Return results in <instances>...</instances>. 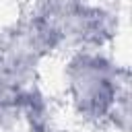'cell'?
<instances>
[{
	"label": "cell",
	"instance_id": "cell-1",
	"mask_svg": "<svg viewBox=\"0 0 132 132\" xmlns=\"http://www.w3.org/2000/svg\"><path fill=\"white\" fill-rule=\"evenodd\" d=\"M120 68L99 47H80L64 62V97L76 116L89 122L111 120L126 109V80Z\"/></svg>",
	"mask_w": 132,
	"mask_h": 132
}]
</instances>
